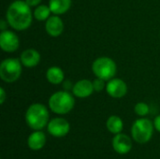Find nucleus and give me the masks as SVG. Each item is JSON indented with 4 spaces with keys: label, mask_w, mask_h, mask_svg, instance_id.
<instances>
[{
    "label": "nucleus",
    "mask_w": 160,
    "mask_h": 159,
    "mask_svg": "<svg viewBox=\"0 0 160 159\" xmlns=\"http://www.w3.org/2000/svg\"><path fill=\"white\" fill-rule=\"evenodd\" d=\"M31 7L22 0L13 1L7 10L8 23L17 31H23L27 29L32 23V11Z\"/></svg>",
    "instance_id": "1"
},
{
    "label": "nucleus",
    "mask_w": 160,
    "mask_h": 159,
    "mask_svg": "<svg viewBox=\"0 0 160 159\" xmlns=\"http://www.w3.org/2000/svg\"><path fill=\"white\" fill-rule=\"evenodd\" d=\"M50 114L47 107L41 103H34L25 112V122L33 130H42L48 126Z\"/></svg>",
    "instance_id": "2"
},
{
    "label": "nucleus",
    "mask_w": 160,
    "mask_h": 159,
    "mask_svg": "<svg viewBox=\"0 0 160 159\" xmlns=\"http://www.w3.org/2000/svg\"><path fill=\"white\" fill-rule=\"evenodd\" d=\"M68 91H58L52 94L48 101L50 110L59 115L70 112L75 106V98Z\"/></svg>",
    "instance_id": "3"
},
{
    "label": "nucleus",
    "mask_w": 160,
    "mask_h": 159,
    "mask_svg": "<svg viewBox=\"0 0 160 159\" xmlns=\"http://www.w3.org/2000/svg\"><path fill=\"white\" fill-rule=\"evenodd\" d=\"M154 122L147 118L137 119L131 127L132 139L140 144H144L150 142L154 134Z\"/></svg>",
    "instance_id": "4"
},
{
    "label": "nucleus",
    "mask_w": 160,
    "mask_h": 159,
    "mask_svg": "<svg viewBox=\"0 0 160 159\" xmlns=\"http://www.w3.org/2000/svg\"><path fill=\"white\" fill-rule=\"evenodd\" d=\"M92 70L97 78L104 81H110L115 76L117 72V66L112 58L103 56L97 58L93 62Z\"/></svg>",
    "instance_id": "5"
},
{
    "label": "nucleus",
    "mask_w": 160,
    "mask_h": 159,
    "mask_svg": "<svg viewBox=\"0 0 160 159\" xmlns=\"http://www.w3.org/2000/svg\"><path fill=\"white\" fill-rule=\"evenodd\" d=\"M22 63L20 59L7 58L0 65V78L8 83L16 82L22 74Z\"/></svg>",
    "instance_id": "6"
},
{
    "label": "nucleus",
    "mask_w": 160,
    "mask_h": 159,
    "mask_svg": "<svg viewBox=\"0 0 160 159\" xmlns=\"http://www.w3.org/2000/svg\"><path fill=\"white\" fill-rule=\"evenodd\" d=\"M70 130L69 123L62 117H55L49 121L47 131L50 135L55 138H62L68 134Z\"/></svg>",
    "instance_id": "7"
},
{
    "label": "nucleus",
    "mask_w": 160,
    "mask_h": 159,
    "mask_svg": "<svg viewBox=\"0 0 160 159\" xmlns=\"http://www.w3.org/2000/svg\"><path fill=\"white\" fill-rule=\"evenodd\" d=\"M20 40L18 36L9 30H4L0 34V47L6 52H13L18 50Z\"/></svg>",
    "instance_id": "8"
},
{
    "label": "nucleus",
    "mask_w": 160,
    "mask_h": 159,
    "mask_svg": "<svg viewBox=\"0 0 160 159\" xmlns=\"http://www.w3.org/2000/svg\"><path fill=\"white\" fill-rule=\"evenodd\" d=\"M106 91L113 98H122L128 93V85L123 80L112 78L106 84Z\"/></svg>",
    "instance_id": "9"
},
{
    "label": "nucleus",
    "mask_w": 160,
    "mask_h": 159,
    "mask_svg": "<svg viewBox=\"0 0 160 159\" xmlns=\"http://www.w3.org/2000/svg\"><path fill=\"white\" fill-rule=\"evenodd\" d=\"M112 148L115 153L119 155H127L132 149V141L131 139L123 133L116 134L112 142Z\"/></svg>",
    "instance_id": "10"
},
{
    "label": "nucleus",
    "mask_w": 160,
    "mask_h": 159,
    "mask_svg": "<svg viewBox=\"0 0 160 159\" xmlns=\"http://www.w3.org/2000/svg\"><path fill=\"white\" fill-rule=\"evenodd\" d=\"M95 92L93 82L83 79L78 81L72 86V94L79 98H85L90 97Z\"/></svg>",
    "instance_id": "11"
},
{
    "label": "nucleus",
    "mask_w": 160,
    "mask_h": 159,
    "mask_svg": "<svg viewBox=\"0 0 160 159\" xmlns=\"http://www.w3.org/2000/svg\"><path fill=\"white\" fill-rule=\"evenodd\" d=\"M45 30L51 37H58L64 31V22L62 19L56 15L50 16V18L46 21Z\"/></svg>",
    "instance_id": "12"
},
{
    "label": "nucleus",
    "mask_w": 160,
    "mask_h": 159,
    "mask_svg": "<svg viewBox=\"0 0 160 159\" xmlns=\"http://www.w3.org/2000/svg\"><path fill=\"white\" fill-rule=\"evenodd\" d=\"M46 135L41 130H35L27 138V146L33 151L41 150L46 144Z\"/></svg>",
    "instance_id": "13"
},
{
    "label": "nucleus",
    "mask_w": 160,
    "mask_h": 159,
    "mask_svg": "<svg viewBox=\"0 0 160 159\" xmlns=\"http://www.w3.org/2000/svg\"><path fill=\"white\" fill-rule=\"evenodd\" d=\"M20 61L25 67H34L38 65L40 61V54L34 49H27L22 52Z\"/></svg>",
    "instance_id": "14"
},
{
    "label": "nucleus",
    "mask_w": 160,
    "mask_h": 159,
    "mask_svg": "<svg viewBox=\"0 0 160 159\" xmlns=\"http://www.w3.org/2000/svg\"><path fill=\"white\" fill-rule=\"evenodd\" d=\"M49 7L52 13L54 15H61L66 13L71 7V0H50Z\"/></svg>",
    "instance_id": "15"
},
{
    "label": "nucleus",
    "mask_w": 160,
    "mask_h": 159,
    "mask_svg": "<svg viewBox=\"0 0 160 159\" xmlns=\"http://www.w3.org/2000/svg\"><path fill=\"white\" fill-rule=\"evenodd\" d=\"M46 78L50 83L57 85L63 82L65 74L62 68H60L59 67H51L46 72Z\"/></svg>",
    "instance_id": "16"
},
{
    "label": "nucleus",
    "mask_w": 160,
    "mask_h": 159,
    "mask_svg": "<svg viewBox=\"0 0 160 159\" xmlns=\"http://www.w3.org/2000/svg\"><path fill=\"white\" fill-rule=\"evenodd\" d=\"M106 127L107 129L112 133V134H119L123 131L124 128V123L123 120L117 116V115H112L108 118L106 122Z\"/></svg>",
    "instance_id": "17"
},
{
    "label": "nucleus",
    "mask_w": 160,
    "mask_h": 159,
    "mask_svg": "<svg viewBox=\"0 0 160 159\" xmlns=\"http://www.w3.org/2000/svg\"><path fill=\"white\" fill-rule=\"evenodd\" d=\"M52 10L49 6L40 5L34 10V18L38 21H47L51 16Z\"/></svg>",
    "instance_id": "18"
},
{
    "label": "nucleus",
    "mask_w": 160,
    "mask_h": 159,
    "mask_svg": "<svg viewBox=\"0 0 160 159\" xmlns=\"http://www.w3.org/2000/svg\"><path fill=\"white\" fill-rule=\"evenodd\" d=\"M134 112L137 115L141 116V117H144L146 116L149 112H150V109H149V106L147 103L145 102H139L135 105L134 107Z\"/></svg>",
    "instance_id": "19"
},
{
    "label": "nucleus",
    "mask_w": 160,
    "mask_h": 159,
    "mask_svg": "<svg viewBox=\"0 0 160 159\" xmlns=\"http://www.w3.org/2000/svg\"><path fill=\"white\" fill-rule=\"evenodd\" d=\"M105 82L104 80L102 79H99V78H97L94 82H93V85H94V89L96 92H101L104 90V88H106V85H105Z\"/></svg>",
    "instance_id": "20"
},
{
    "label": "nucleus",
    "mask_w": 160,
    "mask_h": 159,
    "mask_svg": "<svg viewBox=\"0 0 160 159\" xmlns=\"http://www.w3.org/2000/svg\"><path fill=\"white\" fill-rule=\"evenodd\" d=\"M154 127H155V129L158 130L160 133V115H158L155 120H154Z\"/></svg>",
    "instance_id": "21"
},
{
    "label": "nucleus",
    "mask_w": 160,
    "mask_h": 159,
    "mask_svg": "<svg viewBox=\"0 0 160 159\" xmlns=\"http://www.w3.org/2000/svg\"><path fill=\"white\" fill-rule=\"evenodd\" d=\"M6 91L3 87L0 88V103L1 104H4L5 100H6Z\"/></svg>",
    "instance_id": "22"
},
{
    "label": "nucleus",
    "mask_w": 160,
    "mask_h": 159,
    "mask_svg": "<svg viewBox=\"0 0 160 159\" xmlns=\"http://www.w3.org/2000/svg\"><path fill=\"white\" fill-rule=\"evenodd\" d=\"M30 7H36L38 6V4H40V2L42 0H24Z\"/></svg>",
    "instance_id": "23"
},
{
    "label": "nucleus",
    "mask_w": 160,
    "mask_h": 159,
    "mask_svg": "<svg viewBox=\"0 0 160 159\" xmlns=\"http://www.w3.org/2000/svg\"><path fill=\"white\" fill-rule=\"evenodd\" d=\"M6 23H8V22H5L4 20H3V21H1V23H0V26H1V29H2V31H4V30H6V29H5V26H6Z\"/></svg>",
    "instance_id": "24"
}]
</instances>
